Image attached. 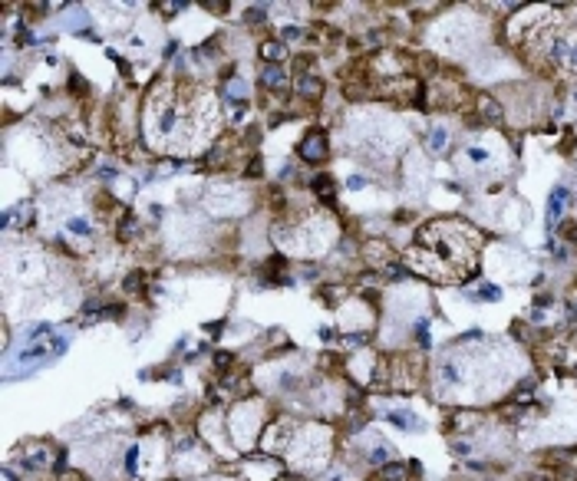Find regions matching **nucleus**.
<instances>
[{"label":"nucleus","instance_id":"dca6fc26","mask_svg":"<svg viewBox=\"0 0 577 481\" xmlns=\"http://www.w3.org/2000/svg\"><path fill=\"white\" fill-rule=\"evenodd\" d=\"M363 185H366V182H363L360 175H353V178H350V188H363Z\"/></svg>","mask_w":577,"mask_h":481},{"label":"nucleus","instance_id":"f03ea898","mask_svg":"<svg viewBox=\"0 0 577 481\" xmlns=\"http://www.w3.org/2000/svg\"><path fill=\"white\" fill-rule=\"evenodd\" d=\"M564 204H567V188H554V191H551V198H548V218H551V221H561Z\"/></svg>","mask_w":577,"mask_h":481},{"label":"nucleus","instance_id":"0eeeda50","mask_svg":"<svg viewBox=\"0 0 577 481\" xmlns=\"http://www.w3.org/2000/svg\"><path fill=\"white\" fill-rule=\"evenodd\" d=\"M313 188H317V195H330L333 191V178L330 175H317L313 178Z\"/></svg>","mask_w":577,"mask_h":481},{"label":"nucleus","instance_id":"ddd939ff","mask_svg":"<svg viewBox=\"0 0 577 481\" xmlns=\"http://www.w3.org/2000/svg\"><path fill=\"white\" fill-rule=\"evenodd\" d=\"M468 158H475V162H485V158H488V152H485V148H468Z\"/></svg>","mask_w":577,"mask_h":481},{"label":"nucleus","instance_id":"1a4fd4ad","mask_svg":"<svg viewBox=\"0 0 577 481\" xmlns=\"http://www.w3.org/2000/svg\"><path fill=\"white\" fill-rule=\"evenodd\" d=\"M125 290H129V293H139V290H142V274H132V277H125Z\"/></svg>","mask_w":577,"mask_h":481},{"label":"nucleus","instance_id":"f8f14e48","mask_svg":"<svg viewBox=\"0 0 577 481\" xmlns=\"http://www.w3.org/2000/svg\"><path fill=\"white\" fill-rule=\"evenodd\" d=\"M498 297H501L498 287H485V290H482V300H498Z\"/></svg>","mask_w":577,"mask_h":481},{"label":"nucleus","instance_id":"39448f33","mask_svg":"<svg viewBox=\"0 0 577 481\" xmlns=\"http://www.w3.org/2000/svg\"><path fill=\"white\" fill-rule=\"evenodd\" d=\"M445 145H449V132H445L442 126L432 129V135H429V148H432V152H442Z\"/></svg>","mask_w":577,"mask_h":481},{"label":"nucleus","instance_id":"423d86ee","mask_svg":"<svg viewBox=\"0 0 577 481\" xmlns=\"http://www.w3.org/2000/svg\"><path fill=\"white\" fill-rule=\"evenodd\" d=\"M261 56H264L271 66H277L280 63V43H264V46H261Z\"/></svg>","mask_w":577,"mask_h":481},{"label":"nucleus","instance_id":"9d476101","mask_svg":"<svg viewBox=\"0 0 577 481\" xmlns=\"http://www.w3.org/2000/svg\"><path fill=\"white\" fill-rule=\"evenodd\" d=\"M70 231H76V234H89V224L79 221V218H73V221H70Z\"/></svg>","mask_w":577,"mask_h":481},{"label":"nucleus","instance_id":"20e7f679","mask_svg":"<svg viewBox=\"0 0 577 481\" xmlns=\"http://www.w3.org/2000/svg\"><path fill=\"white\" fill-rule=\"evenodd\" d=\"M320 86H323V83H320L317 76H300V86H297V92H300L304 99H313V96H320Z\"/></svg>","mask_w":577,"mask_h":481},{"label":"nucleus","instance_id":"4468645a","mask_svg":"<svg viewBox=\"0 0 577 481\" xmlns=\"http://www.w3.org/2000/svg\"><path fill=\"white\" fill-rule=\"evenodd\" d=\"M280 36H284V40H297V36H300V27H284V33H280Z\"/></svg>","mask_w":577,"mask_h":481},{"label":"nucleus","instance_id":"7ed1b4c3","mask_svg":"<svg viewBox=\"0 0 577 481\" xmlns=\"http://www.w3.org/2000/svg\"><path fill=\"white\" fill-rule=\"evenodd\" d=\"M261 83L271 86V89H280V86L287 83V76L277 70V66H264V70H261Z\"/></svg>","mask_w":577,"mask_h":481},{"label":"nucleus","instance_id":"2eb2a0df","mask_svg":"<svg viewBox=\"0 0 577 481\" xmlns=\"http://www.w3.org/2000/svg\"><path fill=\"white\" fill-rule=\"evenodd\" d=\"M264 17H267V14H264V10H248V20H251V23H258V20H264Z\"/></svg>","mask_w":577,"mask_h":481},{"label":"nucleus","instance_id":"9b49d317","mask_svg":"<svg viewBox=\"0 0 577 481\" xmlns=\"http://www.w3.org/2000/svg\"><path fill=\"white\" fill-rule=\"evenodd\" d=\"M135 455H139V448H129V455H125V468H129V471H135V461H139Z\"/></svg>","mask_w":577,"mask_h":481},{"label":"nucleus","instance_id":"f257e3e1","mask_svg":"<svg viewBox=\"0 0 577 481\" xmlns=\"http://www.w3.org/2000/svg\"><path fill=\"white\" fill-rule=\"evenodd\" d=\"M297 152H300V158H307V162H323L330 148H327V139H323V132H310L304 142H300Z\"/></svg>","mask_w":577,"mask_h":481},{"label":"nucleus","instance_id":"6e6552de","mask_svg":"<svg viewBox=\"0 0 577 481\" xmlns=\"http://www.w3.org/2000/svg\"><path fill=\"white\" fill-rule=\"evenodd\" d=\"M390 422H393V425H399V429L416 425V422H412V415H406V412H393V415H390Z\"/></svg>","mask_w":577,"mask_h":481}]
</instances>
